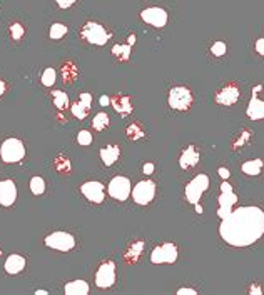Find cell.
I'll return each instance as SVG.
<instances>
[{"instance_id":"6da1fadb","label":"cell","mask_w":264,"mask_h":295,"mask_svg":"<svg viewBox=\"0 0 264 295\" xmlns=\"http://www.w3.org/2000/svg\"><path fill=\"white\" fill-rule=\"evenodd\" d=\"M221 220V239L232 247H248L264 235V210L256 205L237 207Z\"/></svg>"},{"instance_id":"7a4b0ae2","label":"cell","mask_w":264,"mask_h":295,"mask_svg":"<svg viewBox=\"0 0 264 295\" xmlns=\"http://www.w3.org/2000/svg\"><path fill=\"white\" fill-rule=\"evenodd\" d=\"M0 157L5 164H17L25 157V145L18 139H7L0 145Z\"/></svg>"},{"instance_id":"3957f363","label":"cell","mask_w":264,"mask_h":295,"mask_svg":"<svg viewBox=\"0 0 264 295\" xmlns=\"http://www.w3.org/2000/svg\"><path fill=\"white\" fill-rule=\"evenodd\" d=\"M81 37L92 45H105L111 40V32H107V29L97 22H87L81 30Z\"/></svg>"},{"instance_id":"277c9868","label":"cell","mask_w":264,"mask_h":295,"mask_svg":"<svg viewBox=\"0 0 264 295\" xmlns=\"http://www.w3.org/2000/svg\"><path fill=\"white\" fill-rule=\"evenodd\" d=\"M207 188H209V177H207L206 173H199V175H196L194 179L186 185V200L189 203H192V205H196V203H199L202 194H204Z\"/></svg>"},{"instance_id":"5b68a950","label":"cell","mask_w":264,"mask_h":295,"mask_svg":"<svg viewBox=\"0 0 264 295\" xmlns=\"http://www.w3.org/2000/svg\"><path fill=\"white\" fill-rule=\"evenodd\" d=\"M44 244L47 245L49 248H54V250L69 252L75 247V239L72 233L69 232H54L45 237Z\"/></svg>"},{"instance_id":"8992f818","label":"cell","mask_w":264,"mask_h":295,"mask_svg":"<svg viewBox=\"0 0 264 295\" xmlns=\"http://www.w3.org/2000/svg\"><path fill=\"white\" fill-rule=\"evenodd\" d=\"M132 199L139 205H147L152 202L154 195H156V184L152 180H141L135 184V187L132 188Z\"/></svg>"},{"instance_id":"52a82bcc","label":"cell","mask_w":264,"mask_h":295,"mask_svg":"<svg viewBox=\"0 0 264 295\" xmlns=\"http://www.w3.org/2000/svg\"><path fill=\"white\" fill-rule=\"evenodd\" d=\"M192 104V93L187 87H174L169 92V107L174 110H187Z\"/></svg>"},{"instance_id":"ba28073f","label":"cell","mask_w":264,"mask_h":295,"mask_svg":"<svg viewBox=\"0 0 264 295\" xmlns=\"http://www.w3.org/2000/svg\"><path fill=\"white\" fill-rule=\"evenodd\" d=\"M107 192H109V195H111L114 200L124 202V200L129 199V195H131V192H132L131 180L127 179V177H122V175L114 177V179L109 182Z\"/></svg>"},{"instance_id":"9c48e42d","label":"cell","mask_w":264,"mask_h":295,"mask_svg":"<svg viewBox=\"0 0 264 295\" xmlns=\"http://www.w3.org/2000/svg\"><path fill=\"white\" fill-rule=\"evenodd\" d=\"M217 200H219V210H217V214H219L221 218H224L226 215L231 214L232 207L237 203V195L234 194V190H232V185H229L226 180L221 185V195Z\"/></svg>"},{"instance_id":"30bf717a","label":"cell","mask_w":264,"mask_h":295,"mask_svg":"<svg viewBox=\"0 0 264 295\" xmlns=\"http://www.w3.org/2000/svg\"><path fill=\"white\" fill-rule=\"evenodd\" d=\"M177 247L171 242L162 244L156 247L150 253V262L152 264H174L177 260Z\"/></svg>"},{"instance_id":"8fae6325","label":"cell","mask_w":264,"mask_h":295,"mask_svg":"<svg viewBox=\"0 0 264 295\" xmlns=\"http://www.w3.org/2000/svg\"><path fill=\"white\" fill-rule=\"evenodd\" d=\"M116 283V262L107 260L99 267L96 274V285L99 289H109Z\"/></svg>"},{"instance_id":"7c38bea8","label":"cell","mask_w":264,"mask_h":295,"mask_svg":"<svg viewBox=\"0 0 264 295\" xmlns=\"http://www.w3.org/2000/svg\"><path fill=\"white\" fill-rule=\"evenodd\" d=\"M141 18L152 27L162 29L167 24V12L161 7H149V9H144L141 12Z\"/></svg>"},{"instance_id":"4fadbf2b","label":"cell","mask_w":264,"mask_h":295,"mask_svg":"<svg viewBox=\"0 0 264 295\" xmlns=\"http://www.w3.org/2000/svg\"><path fill=\"white\" fill-rule=\"evenodd\" d=\"M237 100H239V87H237L236 84L224 85L219 92L216 93V102L219 105H226V107H229V105H234Z\"/></svg>"},{"instance_id":"5bb4252c","label":"cell","mask_w":264,"mask_h":295,"mask_svg":"<svg viewBox=\"0 0 264 295\" xmlns=\"http://www.w3.org/2000/svg\"><path fill=\"white\" fill-rule=\"evenodd\" d=\"M17 200V187L14 180H0V205L10 207Z\"/></svg>"},{"instance_id":"9a60e30c","label":"cell","mask_w":264,"mask_h":295,"mask_svg":"<svg viewBox=\"0 0 264 295\" xmlns=\"http://www.w3.org/2000/svg\"><path fill=\"white\" fill-rule=\"evenodd\" d=\"M81 192L92 203H100L104 200V185L100 182H85L82 184Z\"/></svg>"},{"instance_id":"2e32d148","label":"cell","mask_w":264,"mask_h":295,"mask_svg":"<svg viewBox=\"0 0 264 295\" xmlns=\"http://www.w3.org/2000/svg\"><path fill=\"white\" fill-rule=\"evenodd\" d=\"M90 107H92V95L87 92H84V93L79 95V100L72 104L70 110H72L74 117H77V119L81 120V119H85V117H87Z\"/></svg>"},{"instance_id":"e0dca14e","label":"cell","mask_w":264,"mask_h":295,"mask_svg":"<svg viewBox=\"0 0 264 295\" xmlns=\"http://www.w3.org/2000/svg\"><path fill=\"white\" fill-rule=\"evenodd\" d=\"M246 113L251 120H263L264 119V100H261V98L258 97L256 89H254V92H252L249 104H248Z\"/></svg>"},{"instance_id":"ac0fdd59","label":"cell","mask_w":264,"mask_h":295,"mask_svg":"<svg viewBox=\"0 0 264 295\" xmlns=\"http://www.w3.org/2000/svg\"><path fill=\"white\" fill-rule=\"evenodd\" d=\"M199 150L196 149L194 145H189L182 154H181V158H179V165L181 169H191V167H196L199 162Z\"/></svg>"},{"instance_id":"d6986e66","label":"cell","mask_w":264,"mask_h":295,"mask_svg":"<svg viewBox=\"0 0 264 295\" xmlns=\"http://www.w3.org/2000/svg\"><path fill=\"white\" fill-rule=\"evenodd\" d=\"M5 272L10 275H15V274H20L22 270L25 268V259L22 255H17V253H14V255L7 257L5 260Z\"/></svg>"},{"instance_id":"ffe728a7","label":"cell","mask_w":264,"mask_h":295,"mask_svg":"<svg viewBox=\"0 0 264 295\" xmlns=\"http://www.w3.org/2000/svg\"><path fill=\"white\" fill-rule=\"evenodd\" d=\"M119 155H120V149L117 145H107L104 149H100V158H102L104 165L111 167L114 165L116 162L119 160Z\"/></svg>"},{"instance_id":"44dd1931","label":"cell","mask_w":264,"mask_h":295,"mask_svg":"<svg viewBox=\"0 0 264 295\" xmlns=\"http://www.w3.org/2000/svg\"><path fill=\"white\" fill-rule=\"evenodd\" d=\"M111 104H112V107L116 109V112H119L120 115H129L132 112V104H131L129 97L116 95L111 98Z\"/></svg>"},{"instance_id":"7402d4cb","label":"cell","mask_w":264,"mask_h":295,"mask_svg":"<svg viewBox=\"0 0 264 295\" xmlns=\"http://www.w3.org/2000/svg\"><path fill=\"white\" fill-rule=\"evenodd\" d=\"M64 292H66V295H87L89 283L85 280H72V282L66 283Z\"/></svg>"},{"instance_id":"603a6c76","label":"cell","mask_w":264,"mask_h":295,"mask_svg":"<svg viewBox=\"0 0 264 295\" xmlns=\"http://www.w3.org/2000/svg\"><path fill=\"white\" fill-rule=\"evenodd\" d=\"M243 172L249 177H256L261 173V169H263V160L261 158H252V160H248L243 164Z\"/></svg>"},{"instance_id":"cb8c5ba5","label":"cell","mask_w":264,"mask_h":295,"mask_svg":"<svg viewBox=\"0 0 264 295\" xmlns=\"http://www.w3.org/2000/svg\"><path fill=\"white\" fill-rule=\"evenodd\" d=\"M69 32V29H67L66 24H52L50 25V30H49V37H50L52 40H60L62 37H66V33Z\"/></svg>"},{"instance_id":"d4e9b609","label":"cell","mask_w":264,"mask_h":295,"mask_svg":"<svg viewBox=\"0 0 264 295\" xmlns=\"http://www.w3.org/2000/svg\"><path fill=\"white\" fill-rule=\"evenodd\" d=\"M52 98H54V105L57 109H67L69 107V97H67L66 92H62V90H54L52 92Z\"/></svg>"},{"instance_id":"484cf974","label":"cell","mask_w":264,"mask_h":295,"mask_svg":"<svg viewBox=\"0 0 264 295\" xmlns=\"http://www.w3.org/2000/svg\"><path fill=\"white\" fill-rule=\"evenodd\" d=\"M55 78H57V72H55L54 67H47L42 72V77H40V82H42L44 87H52L55 84Z\"/></svg>"},{"instance_id":"4316f807","label":"cell","mask_w":264,"mask_h":295,"mask_svg":"<svg viewBox=\"0 0 264 295\" xmlns=\"http://www.w3.org/2000/svg\"><path fill=\"white\" fill-rule=\"evenodd\" d=\"M92 127L96 130H105L109 127V115L105 112H99L92 120Z\"/></svg>"},{"instance_id":"83f0119b","label":"cell","mask_w":264,"mask_h":295,"mask_svg":"<svg viewBox=\"0 0 264 295\" xmlns=\"http://www.w3.org/2000/svg\"><path fill=\"white\" fill-rule=\"evenodd\" d=\"M30 190H32L33 195H42L45 192V180L42 177L35 175L32 177V180H30Z\"/></svg>"},{"instance_id":"f1b7e54d","label":"cell","mask_w":264,"mask_h":295,"mask_svg":"<svg viewBox=\"0 0 264 295\" xmlns=\"http://www.w3.org/2000/svg\"><path fill=\"white\" fill-rule=\"evenodd\" d=\"M112 54H114V57H117L119 60H127L129 59V54H131V45H114L112 47Z\"/></svg>"},{"instance_id":"f546056e","label":"cell","mask_w":264,"mask_h":295,"mask_svg":"<svg viewBox=\"0 0 264 295\" xmlns=\"http://www.w3.org/2000/svg\"><path fill=\"white\" fill-rule=\"evenodd\" d=\"M142 248H144V242H142V240H139V242H135V244H132V247L129 248V252H127V255H126V260H127V262H129L131 257H132V262H135V260L139 259V255H141Z\"/></svg>"},{"instance_id":"4dcf8cb0","label":"cell","mask_w":264,"mask_h":295,"mask_svg":"<svg viewBox=\"0 0 264 295\" xmlns=\"http://www.w3.org/2000/svg\"><path fill=\"white\" fill-rule=\"evenodd\" d=\"M146 132L142 130V127L139 125V124H132V125L127 127V137L131 139V140H139V139L144 137Z\"/></svg>"},{"instance_id":"1f68e13d","label":"cell","mask_w":264,"mask_h":295,"mask_svg":"<svg viewBox=\"0 0 264 295\" xmlns=\"http://www.w3.org/2000/svg\"><path fill=\"white\" fill-rule=\"evenodd\" d=\"M24 33H25V27L22 24L14 22V24L10 25V35H12L14 40H20L22 37H24Z\"/></svg>"},{"instance_id":"d6a6232c","label":"cell","mask_w":264,"mask_h":295,"mask_svg":"<svg viewBox=\"0 0 264 295\" xmlns=\"http://www.w3.org/2000/svg\"><path fill=\"white\" fill-rule=\"evenodd\" d=\"M62 74H64V80L72 82L75 78V75H77V69H75L72 63H66V65L62 67Z\"/></svg>"},{"instance_id":"836d02e7","label":"cell","mask_w":264,"mask_h":295,"mask_svg":"<svg viewBox=\"0 0 264 295\" xmlns=\"http://www.w3.org/2000/svg\"><path fill=\"white\" fill-rule=\"evenodd\" d=\"M77 143L82 147H87L92 143V134H90L89 130H81L77 134Z\"/></svg>"},{"instance_id":"e575fe53","label":"cell","mask_w":264,"mask_h":295,"mask_svg":"<svg viewBox=\"0 0 264 295\" xmlns=\"http://www.w3.org/2000/svg\"><path fill=\"white\" fill-rule=\"evenodd\" d=\"M55 170H57L59 173H66L67 175V172L70 170V164H69V160L67 158H64V157H57V160H55Z\"/></svg>"},{"instance_id":"d590c367","label":"cell","mask_w":264,"mask_h":295,"mask_svg":"<svg viewBox=\"0 0 264 295\" xmlns=\"http://www.w3.org/2000/svg\"><path fill=\"white\" fill-rule=\"evenodd\" d=\"M226 50H228V47H226V44L221 42V40H217V42L211 45V54L214 57H222L226 54Z\"/></svg>"},{"instance_id":"8d00e7d4","label":"cell","mask_w":264,"mask_h":295,"mask_svg":"<svg viewBox=\"0 0 264 295\" xmlns=\"http://www.w3.org/2000/svg\"><path fill=\"white\" fill-rule=\"evenodd\" d=\"M249 137H251V132H243V135H241V139H237V142L234 143V149H241V147L244 145L248 140H249Z\"/></svg>"},{"instance_id":"74e56055","label":"cell","mask_w":264,"mask_h":295,"mask_svg":"<svg viewBox=\"0 0 264 295\" xmlns=\"http://www.w3.org/2000/svg\"><path fill=\"white\" fill-rule=\"evenodd\" d=\"M199 292L196 289H191V287H181L177 290V295H198Z\"/></svg>"},{"instance_id":"f35d334b","label":"cell","mask_w":264,"mask_h":295,"mask_svg":"<svg viewBox=\"0 0 264 295\" xmlns=\"http://www.w3.org/2000/svg\"><path fill=\"white\" fill-rule=\"evenodd\" d=\"M77 0H55V3L60 7V9H70Z\"/></svg>"},{"instance_id":"ab89813d","label":"cell","mask_w":264,"mask_h":295,"mask_svg":"<svg viewBox=\"0 0 264 295\" xmlns=\"http://www.w3.org/2000/svg\"><path fill=\"white\" fill-rule=\"evenodd\" d=\"M154 169H156V165H154L152 162H147V164H144V167H142V172H144L146 175H150V173H154Z\"/></svg>"},{"instance_id":"60d3db41","label":"cell","mask_w":264,"mask_h":295,"mask_svg":"<svg viewBox=\"0 0 264 295\" xmlns=\"http://www.w3.org/2000/svg\"><path fill=\"white\" fill-rule=\"evenodd\" d=\"M217 173H219V177L222 180H228L229 177H231V172H229V169H226V167H219Z\"/></svg>"},{"instance_id":"b9f144b4","label":"cell","mask_w":264,"mask_h":295,"mask_svg":"<svg viewBox=\"0 0 264 295\" xmlns=\"http://www.w3.org/2000/svg\"><path fill=\"white\" fill-rule=\"evenodd\" d=\"M256 52H258L259 55H264V39L256 40Z\"/></svg>"},{"instance_id":"7bdbcfd3","label":"cell","mask_w":264,"mask_h":295,"mask_svg":"<svg viewBox=\"0 0 264 295\" xmlns=\"http://www.w3.org/2000/svg\"><path fill=\"white\" fill-rule=\"evenodd\" d=\"M249 294H252V295H261L263 294V289L259 285H251Z\"/></svg>"},{"instance_id":"ee69618b","label":"cell","mask_w":264,"mask_h":295,"mask_svg":"<svg viewBox=\"0 0 264 295\" xmlns=\"http://www.w3.org/2000/svg\"><path fill=\"white\" fill-rule=\"evenodd\" d=\"M99 102H100V105H102V107H105V105H109V104H111V97L102 95V97L99 98Z\"/></svg>"},{"instance_id":"f6af8a7d","label":"cell","mask_w":264,"mask_h":295,"mask_svg":"<svg viewBox=\"0 0 264 295\" xmlns=\"http://www.w3.org/2000/svg\"><path fill=\"white\" fill-rule=\"evenodd\" d=\"M3 93H5V82L0 78V97H2Z\"/></svg>"},{"instance_id":"bcb514c9","label":"cell","mask_w":264,"mask_h":295,"mask_svg":"<svg viewBox=\"0 0 264 295\" xmlns=\"http://www.w3.org/2000/svg\"><path fill=\"white\" fill-rule=\"evenodd\" d=\"M127 44H129V45H131V47H132V45H134V44H135V37H134V35H131V37H129V39H127Z\"/></svg>"},{"instance_id":"7dc6e473","label":"cell","mask_w":264,"mask_h":295,"mask_svg":"<svg viewBox=\"0 0 264 295\" xmlns=\"http://www.w3.org/2000/svg\"><path fill=\"white\" fill-rule=\"evenodd\" d=\"M35 294H37V295H47L49 292H47V290H37Z\"/></svg>"},{"instance_id":"c3c4849f","label":"cell","mask_w":264,"mask_h":295,"mask_svg":"<svg viewBox=\"0 0 264 295\" xmlns=\"http://www.w3.org/2000/svg\"><path fill=\"white\" fill-rule=\"evenodd\" d=\"M196 210H198V212H199V214H201V212H202V207H201V205H199V203H196Z\"/></svg>"},{"instance_id":"681fc988","label":"cell","mask_w":264,"mask_h":295,"mask_svg":"<svg viewBox=\"0 0 264 295\" xmlns=\"http://www.w3.org/2000/svg\"><path fill=\"white\" fill-rule=\"evenodd\" d=\"M0 253H2V252H0Z\"/></svg>"}]
</instances>
